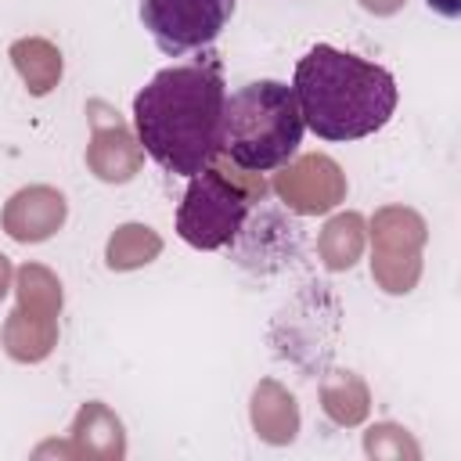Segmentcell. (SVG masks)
Segmentation results:
<instances>
[{"label": "cell", "mask_w": 461, "mask_h": 461, "mask_svg": "<svg viewBox=\"0 0 461 461\" xmlns=\"http://www.w3.org/2000/svg\"><path fill=\"white\" fill-rule=\"evenodd\" d=\"M321 407L335 425H360L371 407V393L357 371H328L321 378Z\"/></svg>", "instance_id": "cell-14"}, {"label": "cell", "mask_w": 461, "mask_h": 461, "mask_svg": "<svg viewBox=\"0 0 461 461\" xmlns=\"http://www.w3.org/2000/svg\"><path fill=\"white\" fill-rule=\"evenodd\" d=\"M11 277H14V267H11V259L0 252V299H4L7 288H11Z\"/></svg>", "instance_id": "cell-20"}, {"label": "cell", "mask_w": 461, "mask_h": 461, "mask_svg": "<svg viewBox=\"0 0 461 461\" xmlns=\"http://www.w3.org/2000/svg\"><path fill=\"white\" fill-rule=\"evenodd\" d=\"M403 4L407 0H360V7L371 11V14H396Z\"/></svg>", "instance_id": "cell-18"}, {"label": "cell", "mask_w": 461, "mask_h": 461, "mask_svg": "<svg viewBox=\"0 0 461 461\" xmlns=\"http://www.w3.org/2000/svg\"><path fill=\"white\" fill-rule=\"evenodd\" d=\"M58 454H76V457H104V461H119L126 454V432L122 421L101 403L90 400L79 407L72 429H68V443L54 447Z\"/></svg>", "instance_id": "cell-11"}, {"label": "cell", "mask_w": 461, "mask_h": 461, "mask_svg": "<svg viewBox=\"0 0 461 461\" xmlns=\"http://www.w3.org/2000/svg\"><path fill=\"white\" fill-rule=\"evenodd\" d=\"M65 216H68L65 194L50 184H32V187H22L18 194L7 198L0 220L14 241L36 245V241H47L54 230H61Z\"/></svg>", "instance_id": "cell-10"}, {"label": "cell", "mask_w": 461, "mask_h": 461, "mask_svg": "<svg viewBox=\"0 0 461 461\" xmlns=\"http://www.w3.org/2000/svg\"><path fill=\"white\" fill-rule=\"evenodd\" d=\"M364 450H367L371 457H385V461H418V457H421V450H418V443L411 439V432L400 429V425H393V421L371 425V429L364 432Z\"/></svg>", "instance_id": "cell-17"}, {"label": "cell", "mask_w": 461, "mask_h": 461, "mask_svg": "<svg viewBox=\"0 0 461 461\" xmlns=\"http://www.w3.org/2000/svg\"><path fill=\"white\" fill-rule=\"evenodd\" d=\"M252 429L263 443H274V447L292 443L299 432V403L274 378H263L252 393Z\"/></svg>", "instance_id": "cell-12"}, {"label": "cell", "mask_w": 461, "mask_h": 461, "mask_svg": "<svg viewBox=\"0 0 461 461\" xmlns=\"http://www.w3.org/2000/svg\"><path fill=\"white\" fill-rule=\"evenodd\" d=\"M364 241H367L364 216L360 212H339L324 223L321 238H317V252H321L328 270H349L360 259Z\"/></svg>", "instance_id": "cell-15"}, {"label": "cell", "mask_w": 461, "mask_h": 461, "mask_svg": "<svg viewBox=\"0 0 461 461\" xmlns=\"http://www.w3.org/2000/svg\"><path fill=\"white\" fill-rule=\"evenodd\" d=\"M238 0H140V22L169 58L205 50L230 22Z\"/></svg>", "instance_id": "cell-7"}, {"label": "cell", "mask_w": 461, "mask_h": 461, "mask_svg": "<svg viewBox=\"0 0 461 461\" xmlns=\"http://www.w3.org/2000/svg\"><path fill=\"white\" fill-rule=\"evenodd\" d=\"M18 303L4 324V349L18 364H40L58 346V313H61V281L43 263H25L14 270Z\"/></svg>", "instance_id": "cell-5"}, {"label": "cell", "mask_w": 461, "mask_h": 461, "mask_svg": "<svg viewBox=\"0 0 461 461\" xmlns=\"http://www.w3.org/2000/svg\"><path fill=\"white\" fill-rule=\"evenodd\" d=\"M158 252H162V238L148 223H122L108 238L104 263L108 270H137V267H148Z\"/></svg>", "instance_id": "cell-16"}, {"label": "cell", "mask_w": 461, "mask_h": 461, "mask_svg": "<svg viewBox=\"0 0 461 461\" xmlns=\"http://www.w3.org/2000/svg\"><path fill=\"white\" fill-rule=\"evenodd\" d=\"M425 220L407 205H385L371 216V277L389 295H407L421 277Z\"/></svg>", "instance_id": "cell-6"}, {"label": "cell", "mask_w": 461, "mask_h": 461, "mask_svg": "<svg viewBox=\"0 0 461 461\" xmlns=\"http://www.w3.org/2000/svg\"><path fill=\"white\" fill-rule=\"evenodd\" d=\"M303 126L321 140H360L382 130L396 112V79L389 68L335 50L328 43L310 47L292 79Z\"/></svg>", "instance_id": "cell-2"}, {"label": "cell", "mask_w": 461, "mask_h": 461, "mask_svg": "<svg viewBox=\"0 0 461 461\" xmlns=\"http://www.w3.org/2000/svg\"><path fill=\"white\" fill-rule=\"evenodd\" d=\"M303 115L288 83L252 79L223 97L220 155L252 173L281 169L303 144Z\"/></svg>", "instance_id": "cell-3"}, {"label": "cell", "mask_w": 461, "mask_h": 461, "mask_svg": "<svg viewBox=\"0 0 461 461\" xmlns=\"http://www.w3.org/2000/svg\"><path fill=\"white\" fill-rule=\"evenodd\" d=\"M267 198L259 173L234 166L227 155H216L202 173L191 176L184 202L176 209V234L194 249L230 245L249 220V209Z\"/></svg>", "instance_id": "cell-4"}, {"label": "cell", "mask_w": 461, "mask_h": 461, "mask_svg": "<svg viewBox=\"0 0 461 461\" xmlns=\"http://www.w3.org/2000/svg\"><path fill=\"white\" fill-rule=\"evenodd\" d=\"M90 115V144H86V169L104 184H126L140 173L144 148L126 119L108 101H86Z\"/></svg>", "instance_id": "cell-8"}, {"label": "cell", "mask_w": 461, "mask_h": 461, "mask_svg": "<svg viewBox=\"0 0 461 461\" xmlns=\"http://www.w3.org/2000/svg\"><path fill=\"white\" fill-rule=\"evenodd\" d=\"M436 14H443V18H457L461 14V0H425Z\"/></svg>", "instance_id": "cell-19"}, {"label": "cell", "mask_w": 461, "mask_h": 461, "mask_svg": "<svg viewBox=\"0 0 461 461\" xmlns=\"http://www.w3.org/2000/svg\"><path fill=\"white\" fill-rule=\"evenodd\" d=\"M223 68L212 50L187 65H169L133 97V126L140 148L180 176L202 173L220 155Z\"/></svg>", "instance_id": "cell-1"}, {"label": "cell", "mask_w": 461, "mask_h": 461, "mask_svg": "<svg viewBox=\"0 0 461 461\" xmlns=\"http://www.w3.org/2000/svg\"><path fill=\"white\" fill-rule=\"evenodd\" d=\"M11 61L32 97H47L61 83V50L43 36H22L11 43Z\"/></svg>", "instance_id": "cell-13"}, {"label": "cell", "mask_w": 461, "mask_h": 461, "mask_svg": "<svg viewBox=\"0 0 461 461\" xmlns=\"http://www.w3.org/2000/svg\"><path fill=\"white\" fill-rule=\"evenodd\" d=\"M270 187L292 212L317 216L346 198V173L339 169L335 158L313 151V155H299L295 162H285L281 173H274Z\"/></svg>", "instance_id": "cell-9"}]
</instances>
